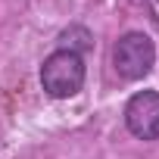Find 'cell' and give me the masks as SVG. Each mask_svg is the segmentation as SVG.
Masks as SVG:
<instances>
[{"mask_svg": "<svg viewBox=\"0 0 159 159\" xmlns=\"http://www.w3.org/2000/svg\"><path fill=\"white\" fill-rule=\"evenodd\" d=\"M125 125L134 137L140 140H156L159 137V94L156 91H140L128 100L125 106Z\"/></svg>", "mask_w": 159, "mask_h": 159, "instance_id": "3957f363", "label": "cell"}, {"mask_svg": "<svg viewBox=\"0 0 159 159\" xmlns=\"http://www.w3.org/2000/svg\"><path fill=\"white\" fill-rule=\"evenodd\" d=\"M41 84L50 97H72L84 84V62L75 50H56L41 66Z\"/></svg>", "mask_w": 159, "mask_h": 159, "instance_id": "6da1fadb", "label": "cell"}, {"mask_svg": "<svg viewBox=\"0 0 159 159\" xmlns=\"http://www.w3.org/2000/svg\"><path fill=\"white\" fill-rule=\"evenodd\" d=\"M153 62H156V47L143 31H131V34L119 38L112 47V66L128 81H137V78L150 75Z\"/></svg>", "mask_w": 159, "mask_h": 159, "instance_id": "7a4b0ae2", "label": "cell"}]
</instances>
